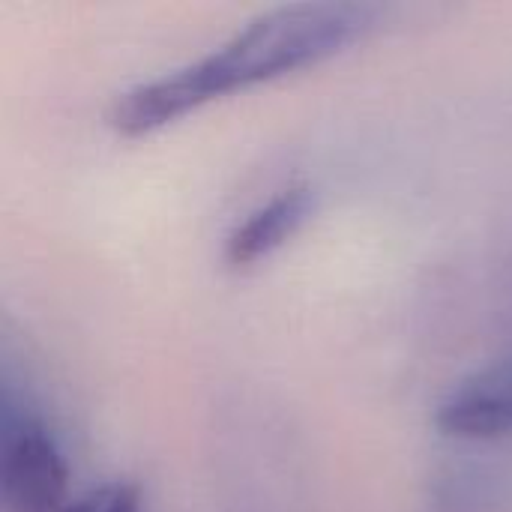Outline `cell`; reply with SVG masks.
Masks as SVG:
<instances>
[{
    "mask_svg": "<svg viewBox=\"0 0 512 512\" xmlns=\"http://www.w3.org/2000/svg\"><path fill=\"white\" fill-rule=\"evenodd\" d=\"M372 3H291L270 9L195 63L123 90L108 108V126L126 138L150 135L228 93L330 60L369 30Z\"/></svg>",
    "mask_w": 512,
    "mask_h": 512,
    "instance_id": "6da1fadb",
    "label": "cell"
},
{
    "mask_svg": "<svg viewBox=\"0 0 512 512\" xmlns=\"http://www.w3.org/2000/svg\"><path fill=\"white\" fill-rule=\"evenodd\" d=\"M69 462L48 423L6 390L0 423L3 512H66L72 504Z\"/></svg>",
    "mask_w": 512,
    "mask_h": 512,
    "instance_id": "7a4b0ae2",
    "label": "cell"
},
{
    "mask_svg": "<svg viewBox=\"0 0 512 512\" xmlns=\"http://www.w3.org/2000/svg\"><path fill=\"white\" fill-rule=\"evenodd\" d=\"M315 210V195L306 183L279 189L270 201L255 207L225 237V261L231 267H252L285 246Z\"/></svg>",
    "mask_w": 512,
    "mask_h": 512,
    "instance_id": "277c9868",
    "label": "cell"
},
{
    "mask_svg": "<svg viewBox=\"0 0 512 512\" xmlns=\"http://www.w3.org/2000/svg\"><path fill=\"white\" fill-rule=\"evenodd\" d=\"M66 512H144V504L138 486L126 480H108L75 495Z\"/></svg>",
    "mask_w": 512,
    "mask_h": 512,
    "instance_id": "5b68a950",
    "label": "cell"
},
{
    "mask_svg": "<svg viewBox=\"0 0 512 512\" xmlns=\"http://www.w3.org/2000/svg\"><path fill=\"white\" fill-rule=\"evenodd\" d=\"M435 429L447 438L492 441L512 432V357L462 378L435 408Z\"/></svg>",
    "mask_w": 512,
    "mask_h": 512,
    "instance_id": "3957f363",
    "label": "cell"
}]
</instances>
